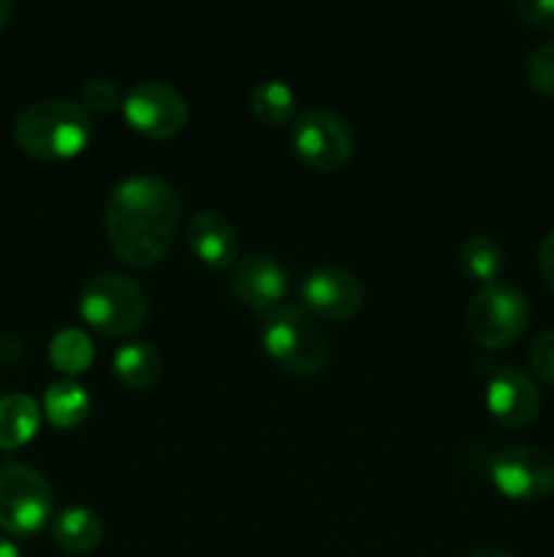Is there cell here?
<instances>
[{
  "instance_id": "6da1fadb",
  "label": "cell",
  "mask_w": 554,
  "mask_h": 557,
  "mask_svg": "<svg viewBox=\"0 0 554 557\" xmlns=\"http://www.w3.org/2000/svg\"><path fill=\"white\" fill-rule=\"evenodd\" d=\"M182 199L172 183L152 174H134L112 190L103 228L114 253L130 267H152L177 237Z\"/></svg>"
},
{
  "instance_id": "7a4b0ae2",
  "label": "cell",
  "mask_w": 554,
  "mask_h": 557,
  "mask_svg": "<svg viewBox=\"0 0 554 557\" xmlns=\"http://www.w3.org/2000/svg\"><path fill=\"white\" fill-rule=\"evenodd\" d=\"M92 139V120L81 103L52 98L27 107L14 123V141L38 161H71Z\"/></svg>"
},
{
  "instance_id": "3957f363",
  "label": "cell",
  "mask_w": 554,
  "mask_h": 557,
  "mask_svg": "<svg viewBox=\"0 0 554 557\" xmlns=\"http://www.w3.org/2000/svg\"><path fill=\"white\" fill-rule=\"evenodd\" d=\"M261 343L277 368L299 379L318 375L329 359L326 335L315 324L313 313L299 305H280L269 310L261 324Z\"/></svg>"
},
{
  "instance_id": "277c9868",
  "label": "cell",
  "mask_w": 554,
  "mask_h": 557,
  "mask_svg": "<svg viewBox=\"0 0 554 557\" xmlns=\"http://www.w3.org/2000/svg\"><path fill=\"white\" fill-rule=\"evenodd\" d=\"M79 313L87 326L106 337H123L139 330L150 315V302L130 277L106 272L96 275L79 297Z\"/></svg>"
},
{
  "instance_id": "5b68a950",
  "label": "cell",
  "mask_w": 554,
  "mask_h": 557,
  "mask_svg": "<svg viewBox=\"0 0 554 557\" xmlns=\"http://www.w3.org/2000/svg\"><path fill=\"white\" fill-rule=\"evenodd\" d=\"M527 324H530V302L511 283H487L467 305V335L476 346L489 348V351H500L519 341Z\"/></svg>"
},
{
  "instance_id": "8992f818",
  "label": "cell",
  "mask_w": 554,
  "mask_h": 557,
  "mask_svg": "<svg viewBox=\"0 0 554 557\" xmlns=\"http://www.w3.org/2000/svg\"><path fill=\"white\" fill-rule=\"evenodd\" d=\"M52 487L36 468L9 462L0 468V531L33 536L52 520Z\"/></svg>"
},
{
  "instance_id": "52a82bcc",
  "label": "cell",
  "mask_w": 554,
  "mask_h": 557,
  "mask_svg": "<svg viewBox=\"0 0 554 557\" xmlns=\"http://www.w3.org/2000/svg\"><path fill=\"white\" fill-rule=\"evenodd\" d=\"M291 145L304 166L331 174L351 161L353 131L331 109H307L293 123Z\"/></svg>"
},
{
  "instance_id": "ba28073f",
  "label": "cell",
  "mask_w": 554,
  "mask_h": 557,
  "mask_svg": "<svg viewBox=\"0 0 554 557\" xmlns=\"http://www.w3.org/2000/svg\"><path fill=\"white\" fill-rule=\"evenodd\" d=\"M125 123L147 139H172L188 123V101L166 82H139L123 98Z\"/></svg>"
},
{
  "instance_id": "9c48e42d",
  "label": "cell",
  "mask_w": 554,
  "mask_h": 557,
  "mask_svg": "<svg viewBox=\"0 0 554 557\" xmlns=\"http://www.w3.org/2000/svg\"><path fill=\"white\" fill-rule=\"evenodd\" d=\"M489 476L503 498L536 504L554 493V457L538 446H508L494 455Z\"/></svg>"
},
{
  "instance_id": "30bf717a",
  "label": "cell",
  "mask_w": 554,
  "mask_h": 557,
  "mask_svg": "<svg viewBox=\"0 0 554 557\" xmlns=\"http://www.w3.org/2000/svg\"><path fill=\"white\" fill-rule=\"evenodd\" d=\"M364 297L362 281L340 267H320L302 283L304 310L329 321L353 319L364 308Z\"/></svg>"
},
{
  "instance_id": "8fae6325",
  "label": "cell",
  "mask_w": 554,
  "mask_h": 557,
  "mask_svg": "<svg viewBox=\"0 0 554 557\" xmlns=\"http://www.w3.org/2000/svg\"><path fill=\"white\" fill-rule=\"evenodd\" d=\"M541 392L530 373L519 368H500L487 384V411L500 428H527L538 417Z\"/></svg>"
},
{
  "instance_id": "7c38bea8",
  "label": "cell",
  "mask_w": 554,
  "mask_h": 557,
  "mask_svg": "<svg viewBox=\"0 0 554 557\" xmlns=\"http://www.w3.org/2000/svg\"><path fill=\"white\" fill-rule=\"evenodd\" d=\"M231 292L250 310H259L266 315L269 310L280 308L288 292V275L269 256L250 253L234 264Z\"/></svg>"
},
{
  "instance_id": "4fadbf2b",
  "label": "cell",
  "mask_w": 554,
  "mask_h": 557,
  "mask_svg": "<svg viewBox=\"0 0 554 557\" xmlns=\"http://www.w3.org/2000/svg\"><path fill=\"white\" fill-rule=\"evenodd\" d=\"M188 248L210 270H228L237 264V228L226 215L215 210L196 212L188 228Z\"/></svg>"
},
{
  "instance_id": "5bb4252c",
  "label": "cell",
  "mask_w": 554,
  "mask_h": 557,
  "mask_svg": "<svg viewBox=\"0 0 554 557\" xmlns=\"http://www.w3.org/2000/svg\"><path fill=\"white\" fill-rule=\"evenodd\" d=\"M103 520L85 506H68L52 517V539L63 553L87 555L101 547Z\"/></svg>"
},
{
  "instance_id": "9a60e30c",
  "label": "cell",
  "mask_w": 554,
  "mask_h": 557,
  "mask_svg": "<svg viewBox=\"0 0 554 557\" xmlns=\"http://www.w3.org/2000/svg\"><path fill=\"white\" fill-rule=\"evenodd\" d=\"M41 428V408L30 395L0 397V449L16 451L36 438Z\"/></svg>"
},
{
  "instance_id": "2e32d148",
  "label": "cell",
  "mask_w": 554,
  "mask_h": 557,
  "mask_svg": "<svg viewBox=\"0 0 554 557\" xmlns=\"http://www.w3.org/2000/svg\"><path fill=\"white\" fill-rule=\"evenodd\" d=\"M112 370L114 375H117L119 384L128 386V389L134 392H144L152 389V386L158 384V379H161L163 359L155 346L134 341L125 343L123 348H117V354H114L112 359Z\"/></svg>"
},
{
  "instance_id": "e0dca14e",
  "label": "cell",
  "mask_w": 554,
  "mask_h": 557,
  "mask_svg": "<svg viewBox=\"0 0 554 557\" xmlns=\"http://www.w3.org/2000/svg\"><path fill=\"white\" fill-rule=\"evenodd\" d=\"M43 413H47L49 422L60 430H74L79 428L81 422L90 413V395L81 384L65 379L54 381V384L47 386L43 392Z\"/></svg>"
},
{
  "instance_id": "ac0fdd59",
  "label": "cell",
  "mask_w": 554,
  "mask_h": 557,
  "mask_svg": "<svg viewBox=\"0 0 554 557\" xmlns=\"http://www.w3.org/2000/svg\"><path fill=\"white\" fill-rule=\"evenodd\" d=\"M250 112L264 125H286L297 117V96L291 87L280 79H266L250 92Z\"/></svg>"
},
{
  "instance_id": "d6986e66",
  "label": "cell",
  "mask_w": 554,
  "mask_h": 557,
  "mask_svg": "<svg viewBox=\"0 0 554 557\" xmlns=\"http://www.w3.org/2000/svg\"><path fill=\"white\" fill-rule=\"evenodd\" d=\"M92 359H96V348H92V341L81 330H60L58 335L49 343V362L58 373L68 375H81L90 370Z\"/></svg>"
},
{
  "instance_id": "ffe728a7",
  "label": "cell",
  "mask_w": 554,
  "mask_h": 557,
  "mask_svg": "<svg viewBox=\"0 0 554 557\" xmlns=\"http://www.w3.org/2000/svg\"><path fill=\"white\" fill-rule=\"evenodd\" d=\"M459 261L465 267V272L476 281H481L483 286L487 283L498 281V275L505 267V253L503 245L494 237H487V234H473L470 239H465L459 250Z\"/></svg>"
},
{
  "instance_id": "44dd1931",
  "label": "cell",
  "mask_w": 554,
  "mask_h": 557,
  "mask_svg": "<svg viewBox=\"0 0 554 557\" xmlns=\"http://www.w3.org/2000/svg\"><path fill=\"white\" fill-rule=\"evenodd\" d=\"M81 107L85 112L96 114H112L114 109H123V92H119L117 82L103 79V76H96V79H87L79 90Z\"/></svg>"
},
{
  "instance_id": "7402d4cb",
  "label": "cell",
  "mask_w": 554,
  "mask_h": 557,
  "mask_svg": "<svg viewBox=\"0 0 554 557\" xmlns=\"http://www.w3.org/2000/svg\"><path fill=\"white\" fill-rule=\"evenodd\" d=\"M527 82L541 96L554 98V41L541 44L527 58Z\"/></svg>"
},
{
  "instance_id": "603a6c76",
  "label": "cell",
  "mask_w": 554,
  "mask_h": 557,
  "mask_svg": "<svg viewBox=\"0 0 554 557\" xmlns=\"http://www.w3.org/2000/svg\"><path fill=\"white\" fill-rule=\"evenodd\" d=\"M527 362H530V370L536 379L554 384V330L543 332V335L532 343Z\"/></svg>"
},
{
  "instance_id": "cb8c5ba5",
  "label": "cell",
  "mask_w": 554,
  "mask_h": 557,
  "mask_svg": "<svg viewBox=\"0 0 554 557\" xmlns=\"http://www.w3.org/2000/svg\"><path fill=\"white\" fill-rule=\"evenodd\" d=\"M514 11L532 27H554V0H519Z\"/></svg>"
},
{
  "instance_id": "d4e9b609",
  "label": "cell",
  "mask_w": 554,
  "mask_h": 557,
  "mask_svg": "<svg viewBox=\"0 0 554 557\" xmlns=\"http://www.w3.org/2000/svg\"><path fill=\"white\" fill-rule=\"evenodd\" d=\"M538 267H541L543 283L554 292V228L543 237L541 250H538Z\"/></svg>"
},
{
  "instance_id": "484cf974",
  "label": "cell",
  "mask_w": 554,
  "mask_h": 557,
  "mask_svg": "<svg viewBox=\"0 0 554 557\" xmlns=\"http://www.w3.org/2000/svg\"><path fill=\"white\" fill-rule=\"evenodd\" d=\"M465 557H514L508 553H503V549H492V547H481V549H473V553H467Z\"/></svg>"
},
{
  "instance_id": "4316f807",
  "label": "cell",
  "mask_w": 554,
  "mask_h": 557,
  "mask_svg": "<svg viewBox=\"0 0 554 557\" xmlns=\"http://www.w3.org/2000/svg\"><path fill=\"white\" fill-rule=\"evenodd\" d=\"M11 14H14V5H11L9 0H0V27L9 25Z\"/></svg>"
},
{
  "instance_id": "83f0119b",
  "label": "cell",
  "mask_w": 554,
  "mask_h": 557,
  "mask_svg": "<svg viewBox=\"0 0 554 557\" xmlns=\"http://www.w3.org/2000/svg\"><path fill=\"white\" fill-rule=\"evenodd\" d=\"M0 557H20V549H16L9 539L0 536Z\"/></svg>"
}]
</instances>
